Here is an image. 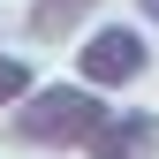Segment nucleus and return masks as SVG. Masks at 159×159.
<instances>
[{"label": "nucleus", "mask_w": 159, "mask_h": 159, "mask_svg": "<svg viewBox=\"0 0 159 159\" xmlns=\"http://www.w3.org/2000/svg\"><path fill=\"white\" fill-rule=\"evenodd\" d=\"M114 106H98V84H84V76L76 84H30L8 114V136L30 152H76V144H91V129Z\"/></svg>", "instance_id": "obj_1"}, {"label": "nucleus", "mask_w": 159, "mask_h": 159, "mask_svg": "<svg viewBox=\"0 0 159 159\" xmlns=\"http://www.w3.org/2000/svg\"><path fill=\"white\" fill-rule=\"evenodd\" d=\"M144 61H152V46H144L129 23H106V30H91L84 46H76V76H84V84H98V91L136 84V76H144Z\"/></svg>", "instance_id": "obj_2"}, {"label": "nucleus", "mask_w": 159, "mask_h": 159, "mask_svg": "<svg viewBox=\"0 0 159 159\" xmlns=\"http://www.w3.org/2000/svg\"><path fill=\"white\" fill-rule=\"evenodd\" d=\"M84 152L91 159H159V121L152 114H106Z\"/></svg>", "instance_id": "obj_3"}, {"label": "nucleus", "mask_w": 159, "mask_h": 159, "mask_svg": "<svg viewBox=\"0 0 159 159\" xmlns=\"http://www.w3.org/2000/svg\"><path fill=\"white\" fill-rule=\"evenodd\" d=\"M98 15V0H30V15H23V30L38 38V46H61V38H76Z\"/></svg>", "instance_id": "obj_4"}, {"label": "nucleus", "mask_w": 159, "mask_h": 159, "mask_svg": "<svg viewBox=\"0 0 159 159\" xmlns=\"http://www.w3.org/2000/svg\"><path fill=\"white\" fill-rule=\"evenodd\" d=\"M30 91V61H15V53H0V114L15 106V98Z\"/></svg>", "instance_id": "obj_5"}, {"label": "nucleus", "mask_w": 159, "mask_h": 159, "mask_svg": "<svg viewBox=\"0 0 159 159\" xmlns=\"http://www.w3.org/2000/svg\"><path fill=\"white\" fill-rule=\"evenodd\" d=\"M136 15H144V23H159V0H136Z\"/></svg>", "instance_id": "obj_6"}]
</instances>
